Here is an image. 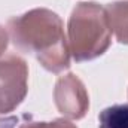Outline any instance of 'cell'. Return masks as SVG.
Listing matches in <instances>:
<instances>
[{
	"label": "cell",
	"mask_w": 128,
	"mask_h": 128,
	"mask_svg": "<svg viewBox=\"0 0 128 128\" xmlns=\"http://www.w3.org/2000/svg\"><path fill=\"white\" fill-rule=\"evenodd\" d=\"M107 16L97 3H80L70 20L72 52L78 61L91 60L109 45Z\"/></svg>",
	"instance_id": "obj_1"
},
{
	"label": "cell",
	"mask_w": 128,
	"mask_h": 128,
	"mask_svg": "<svg viewBox=\"0 0 128 128\" xmlns=\"http://www.w3.org/2000/svg\"><path fill=\"white\" fill-rule=\"evenodd\" d=\"M100 128H128V103L106 107L98 115Z\"/></svg>",
	"instance_id": "obj_2"
}]
</instances>
